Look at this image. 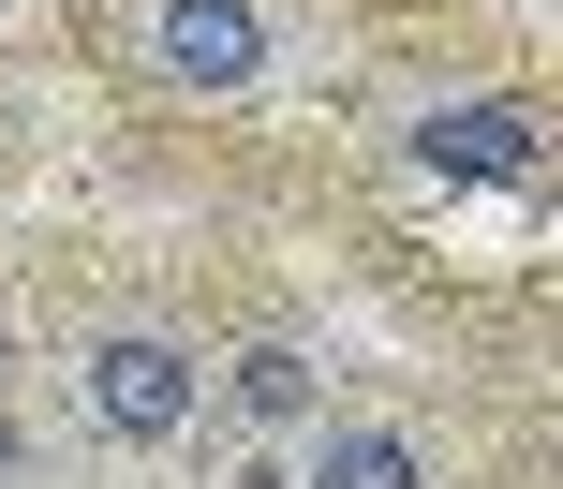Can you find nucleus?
Returning a JSON list of instances; mask_svg holds the SVG:
<instances>
[{
	"label": "nucleus",
	"mask_w": 563,
	"mask_h": 489,
	"mask_svg": "<svg viewBox=\"0 0 563 489\" xmlns=\"http://www.w3.org/2000/svg\"><path fill=\"white\" fill-rule=\"evenodd\" d=\"M194 401H208V371H194V342H164V326H104V342L75 356V415L104 445H178Z\"/></svg>",
	"instance_id": "f257e3e1"
},
{
	"label": "nucleus",
	"mask_w": 563,
	"mask_h": 489,
	"mask_svg": "<svg viewBox=\"0 0 563 489\" xmlns=\"http://www.w3.org/2000/svg\"><path fill=\"white\" fill-rule=\"evenodd\" d=\"M148 59L178 89H253L267 75V15L253 0H148Z\"/></svg>",
	"instance_id": "f03ea898"
},
{
	"label": "nucleus",
	"mask_w": 563,
	"mask_h": 489,
	"mask_svg": "<svg viewBox=\"0 0 563 489\" xmlns=\"http://www.w3.org/2000/svg\"><path fill=\"white\" fill-rule=\"evenodd\" d=\"M416 164L430 178H475V193H519V178H534V119H519V104H430L416 119Z\"/></svg>",
	"instance_id": "7ed1b4c3"
},
{
	"label": "nucleus",
	"mask_w": 563,
	"mask_h": 489,
	"mask_svg": "<svg viewBox=\"0 0 563 489\" xmlns=\"http://www.w3.org/2000/svg\"><path fill=\"white\" fill-rule=\"evenodd\" d=\"M223 401L253 415V431H311V415H327V371H311L297 342H253V356L223 371Z\"/></svg>",
	"instance_id": "20e7f679"
},
{
	"label": "nucleus",
	"mask_w": 563,
	"mask_h": 489,
	"mask_svg": "<svg viewBox=\"0 0 563 489\" xmlns=\"http://www.w3.org/2000/svg\"><path fill=\"white\" fill-rule=\"evenodd\" d=\"M311 489H430V460H416V431H327L311 445Z\"/></svg>",
	"instance_id": "39448f33"
},
{
	"label": "nucleus",
	"mask_w": 563,
	"mask_h": 489,
	"mask_svg": "<svg viewBox=\"0 0 563 489\" xmlns=\"http://www.w3.org/2000/svg\"><path fill=\"white\" fill-rule=\"evenodd\" d=\"M238 489H311V475L297 460H238Z\"/></svg>",
	"instance_id": "423d86ee"
},
{
	"label": "nucleus",
	"mask_w": 563,
	"mask_h": 489,
	"mask_svg": "<svg viewBox=\"0 0 563 489\" xmlns=\"http://www.w3.org/2000/svg\"><path fill=\"white\" fill-rule=\"evenodd\" d=\"M0 489H15V415H0Z\"/></svg>",
	"instance_id": "0eeeda50"
},
{
	"label": "nucleus",
	"mask_w": 563,
	"mask_h": 489,
	"mask_svg": "<svg viewBox=\"0 0 563 489\" xmlns=\"http://www.w3.org/2000/svg\"><path fill=\"white\" fill-rule=\"evenodd\" d=\"M0 371H15V342H0Z\"/></svg>",
	"instance_id": "6e6552de"
}]
</instances>
